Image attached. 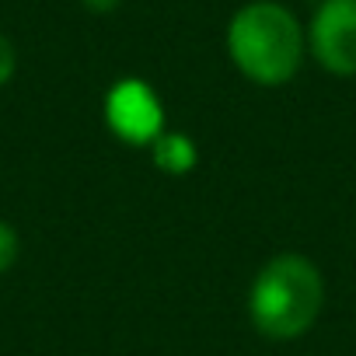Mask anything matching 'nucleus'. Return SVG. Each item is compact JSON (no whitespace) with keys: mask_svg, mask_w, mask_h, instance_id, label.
<instances>
[{"mask_svg":"<svg viewBox=\"0 0 356 356\" xmlns=\"http://www.w3.org/2000/svg\"><path fill=\"white\" fill-rule=\"evenodd\" d=\"M307 53V29L280 0H248L227 22V56L259 88H283Z\"/></svg>","mask_w":356,"mask_h":356,"instance_id":"1","label":"nucleus"},{"mask_svg":"<svg viewBox=\"0 0 356 356\" xmlns=\"http://www.w3.org/2000/svg\"><path fill=\"white\" fill-rule=\"evenodd\" d=\"M325 304V280L318 266L297 252L269 259L248 290V318L266 339L304 335Z\"/></svg>","mask_w":356,"mask_h":356,"instance_id":"2","label":"nucleus"},{"mask_svg":"<svg viewBox=\"0 0 356 356\" xmlns=\"http://www.w3.org/2000/svg\"><path fill=\"white\" fill-rule=\"evenodd\" d=\"M307 53L332 77H356V0H321L307 22Z\"/></svg>","mask_w":356,"mask_h":356,"instance_id":"3","label":"nucleus"},{"mask_svg":"<svg viewBox=\"0 0 356 356\" xmlns=\"http://www.w3.org/2000/svg\"><path fill=\"white\" fill-rule=\"evenodd\" d=\"M105 122L122 143L150 147L164 133L161 95L140 77H122L105 95Z\"/></svg>","mask_w":356,"mask_h":356,"instance_id":"4","label":"nucleus"},{"mask_svg":"<svg viewBox=\"0 0 356 356\" xmlns=\"http://www.w3.org/2000/svg\"><path fill=\"white\" fill-rule=\"evenodd\" d=\"M150 150H154V164L161 168V171H168V175H186V171H193L196 168V161H200V150H196V143L186 136V133H161L154 143H150Z\"/></svg>","mask_w":356,"mask_h":356,"instance_id":"5","label":"nucleus"},{"mask_svg":"<svg viewBox=\"0 0 356 356\" xmlns=\"http://www.w3.org/2000/svg\"><path fill=\"white\" fill-rule=\"evenodd\" d=\"M18 248H22L18 231H15L11 224L0 220V273H8V269L18 262Z\"/></svg>","mask_w":356,"mask_h":356,"instance_id":"6","label":"nucleus"},{"mask_svg":"<svg viewBox=\"0 0 356 356\" xmlns=\"http://www.w3.org/2000/svg\"><path fill=\"white\" fill-rule=\"evenodd\" d=\"M15 70H18V49H15V42L4 32H0V88L11 84Z\"/></svg>","mask_w":356,"mask_h":356,"instance_id":"7","label":"nucleus"},{"mask_svg":"<svg viewBox=\"0 0 356 356\" xmlns=\"http://www.w3.org/2000/svg\"><path fill=\"white\" fill-rule=\"evenodd\" d=\"M81 4H84L91 15H112V11L122 4V0H81Z\"/></svg>","mask_w":356,"mask_h":356,"instance_id":"8","label":"nucleus"}]
</instances>
